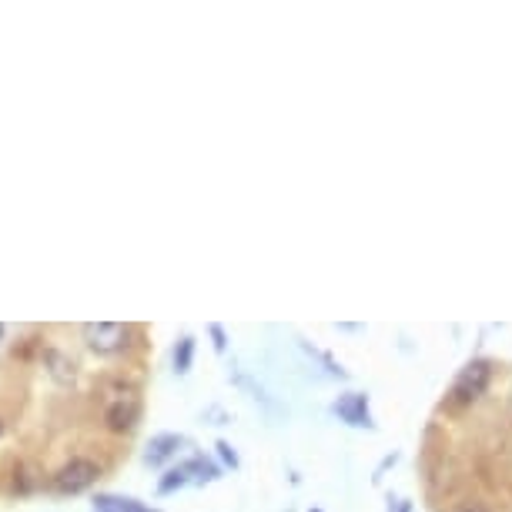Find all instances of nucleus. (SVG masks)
Segmentation results:
<instances>
[{
    "label": "nucleus",
    "mask_w": 512,
    "mask_h": 512,
    "mask_svg": "<svg viewBox=\"0 0 512 512\" xmlns=\"http://www.w3.org/2000/svg\"><path fill=\"white\" fill-rule=\"evenodd\" d=\"M208 335L215 338V349H218V352H225V349H228V335H225V328H221L218 322H211V325H208Z\"/></svg>",
    "instance_id": "13"
},
{
    "label": "nucleus",
    "mask_w": 512,
    "mask_h": 512,
    "mask_svg": "<svg viewBox=\"0 0 512 512\" xmlns=\"http://www.w3.org/2000/svg\"><path fill=\"white\" fill-rule=\"evenodd\" d=\"M171 362H175L178 375H185L191 369V362H195V338L181 335L178 342H175V352H171Z\"/></svg>",
    "instance_id": "10"
},
{
    "label": "nucleus",
    "mask_w": 512,
    "mask_h": 512,
    "mask_svg": "<svg viewBox=\"0 0 512 512\" xmlns=\"http://www.w3.org/2000/svg\"><path fill=\"white\" fill-rule=\"evenodd\" d=\"M215 449H218V456L225 459V466H231V469H238V466H241V462H238V452H235V446H231V442L221 439Z\"/></svg>",
    "instance_id": "12"
},
{
    "label": "nucleus",
    "mask_w": 512,
    "mask_h": 512,
    "mask_svg": "<svg viewBox=\"0 0 512 512\" xmlns=\"http://www.w3.org/2000/svg\"><path fill=\"white\" fill-rule=\"evenodd\" d=\"M101 405H104V425H108L114 436H128V432L138 429L141 412H144V399H141V389L134 382H128V379L104 382Z\"/></svg>",
    "instance_id": "1"
},
{
    "label": "nucleus",
    "mask_w": 512,
    "mask_h": 512,
    "mask_svg": "<svg viewBox=\"0 0 512 512\" xmlns=\"http://www.w3.org/2000/svg\"><path fill=\"white\" fill-rule=\"evenodd\" d=\"M44 369L51 372L57 385H74L77 379V362L67 359L61 349H44Z\"/></svg>",
    "instance_id": "7"
},
{
    "label": "nucleus",
    "mask_w": 512,
    "mask_h": 512,
    "mask_svg": "<svg viewBox=\"0 0 512 512\" xmlns=\"http://www.w3.org/2000/svg\"><path fill=\"white\" fill-rule=\"evenodd\" d=\"M492 375H496V362L492 359H472L462 365V372L456 375V382L449 385L446 399H442V409L446 412H466L472 409L482 395L489 392Z\"/></svg>",
    "instance_id": "2"
},
{
    "label": "nucleus",
    "mask_w": 512,
    "mask_h": 512,
    "mask_svg": "<svg viewBox=\"0 0 512 512\" xmlns=\"http://www.w3.org/2000/svg\"><path fill=\"white\" fill-rule=\"evenodd\" d=\"M4 332H7V325H4V322H0V342H4Z\"/></svg>",
    "instance_id": "16"
},
{
    "label": "nucleus",
    "mask_w": 512,
    "mask_h": 512,
    "mask_svg": "<svg viewBox=\"0 0 512 512\" xmlns=\"http://www.w3.org/2000/svg\"><path fill=\"white\" fill-rule=\"evenodd\" d=\"M91 512H161V509L144 506V502L131 499V496H114V492H101V496L94 499Z\"/></svg>",
    "instance_id": "8"
},
{
    "label": "nucleus",
    "mask_w": 512,
    "mask_h": 512,
    "mask_svg": "<svg viewBox=\"0 0 512 512\" xmlns=\"http://www.w3.org/2000/svg\"><path fill=\"white\" fill-rule=\"evenodd\" d=\"M181 469H185L188 482H195V486H205V482H215L221 476V469L215 466V462H208L205 456H195V459L181 462Z\"/></svg>",
    "instance_id": "9"
},
{
    "label": "nucleus",
    "mask_w": 512,
    "mask_h": 512,
    "mask_svg": "<svg viewBox=\"0 0 512 512\" xmlns=\"http://www.w3.org/2000/svg\"><path fill=\"white\" fill-rule=\"evenodd\" d=\"M98 479H101V466H98V462L77 456L71 462H64V466L54 472L51 486H54L57 496H81V492H88Z\"/></svg>",
    "instance_id": "4"
},
{
    "label": "nucleus",
    "mask_w": 512,
    "mask_h": 512,
    "mask_svg": "<svg viewBox=\"0 0 512 512\" xmlns=\"http://www.w3.org/2000/svg\"><path fill=\"white\" fill-rule=\"evenodd\" d=\"M395 512H412V502H405V499H402L399 506H395Z\"/></svg>",
    "instance_id": "15"
},
{
    "label": "nucleus",
    "mask_w": 512,
    "mask_h": 512,
    "mask_svg": "<svg viewBox=\"0 0 512 512\" xmlns=\"http://www.w3.org/2000/svg\"><path fill=\"white\" fill-rule=\"evenodd\" d=\"M456 512H489V509L482 506V502L472 499V502H459V509H456Z\"/></svg>",
    "instance_id": "14"
},
{
    "label": "nucleus",
    "mask_w": 512,
    "mask_h": 512,
    "mask_svg": "<svg viewBox=\"0 0 512 512\" xmlns=\"http://www.w3.org/2000/svg\"><path fill=\"white\" fill-rule=\"evenodd\" d=\"M0 436H4V422H0Z\"/></svg>",
    "instance_id": "17"
},
{
    "label": "nucleus",
    "mask_w": 512,
    "mask_h": 512,
    "mask_svg": "<svg viewBox=\"0 0 512 512\" xmlns=\"http://www.w3.org/2000/svg\"><path fill=\"white\" fill-rule=\"evenodd\" d=\"M312 512H322V509H312Z\"/></svg>",
    "instance_id": "18"
},
{
    "label": "nucleus",
    "mask_w": 512,
    "mask_h": 512,
    "mask_svg": "<svg viewBox=\"0 0 512 512\" xmlns=\"http://www.w3.org/2000/svg\"><path fill=\"white\" fill-rule=\"evenodd\" d=\"M185 486H191L188 482V476H185V469H168L161 476V482H158V496H171V492H178V489H185Z\"/></svg>",
    "instance_id": "11"
},
{
    "label": "nucleus",
    "mask_w": 512,
    "mask_h": 512,
    "mask_svg": "<svg viewBox=\"0 0 512 512\" xmlns=\"http://www.w3.org/2000/svg\"><path fill=\"white\" fill-rule=\"evenodd\" d=\"M81 335H84V345H88L94 355L111 359V355H121L131 349L138 328L128 322H88L81 328Z\"/></svg>",
    "instance_id": "3"
},
{
    "label": "nucleus",
    "mask_w": 512,
    "mask_h": 512,
    "mask_svg": "<svg viewBox=\"0 0 512 512\" xmlns=\"http://www.w3.org/2000/svg\"><path fill=\"white\" fill-rule=\"evenodd\" d=\"M332 412L342 422L355 425V429H375L372 412H369V395H365V392H345V395H338L335 405H332Z\"/></svg>",
    "instance_id": "5"
},
{
    "label": "nucleus",
    "mask_w": 512,
    "mask_h": 512,
    "mask_svg": "<svg viewBox=\"0 0 512 512\" xmlns=\"http://www.w3.org/2000/svg\"><path fill=\"white\" fill-rule=\"evenodd\" d=\"M185 446V439L181 436H175V432H164V436H154L151 442H148V449H144V462L148 466H164L175 452Z\"/></svg>",
    "instance_id": "6"
}]
</instances>
